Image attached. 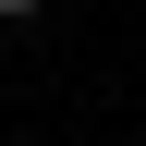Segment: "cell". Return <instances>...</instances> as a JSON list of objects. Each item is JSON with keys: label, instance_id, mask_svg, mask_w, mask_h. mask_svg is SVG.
<instances>
[{"label": "cell", "instance_id": "1", "mask_svg": "<svg viewBox=\"0 0 146 146\" xmlns=\"http://www.w3.org/2000/svg\"><path fill=\"white\" fill-rule=\"evenodd\" d=\"M25 12H49V0H0V25H25Z\"/></svg>", "mask_w": 146, "mask_h": 146}]
</instances>
